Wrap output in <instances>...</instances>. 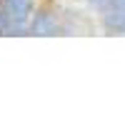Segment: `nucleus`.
<instances>
[{"instance_id":"20e7f679","label":"nucleus","mask_w":125,"mask_h":125,"mask_svg":"<svg viewBox=\"0 0 125 125\" xmlns=\"http://www.w3.org/2000/svg\"><path fill=\"white\" fill-rule=\"evenodd\" d=\"M88 3H90V8H93V10H100L103 5L108 3V0H88Z\"/></svg>"},{"instance_id":"f03ea898","label":"nucleus","mask_w":125,"mask_h":125,"mask_svg":"<svg viewBox=\"0 0 125 125\" xmlns=\"http://www.w3.org/2000/svg\"><path fill=\"white\" fill-rule=\"evenodd\" d=\"M38 0H0V38L28 35V23Z\"/></svg>"},{"instance_id":"f257e3e1","label":"nucleus","mask_w":125,"mask_h":125,"mask_svg":"<svg viewBox=\"0 0 125 125\" xmlns=\"http://www.w3.org/2000/svg\"><path fill=\"white\" fill-rule=\"evenodd\" d=\"M70 15L62 8H58L53 0H38V8L33 18L28 23V35H43V38H53V35H70Z\"/></svg>"},{"instance_id":"7ed1b4c3","label":"nucleus","mask_w":125,"mask_h":125,"mask_svg":"<svg viewBox=\"0 0 125 125\" xmlns=\"http://www.w3.org/2000/svg\"><path fill=\"white\" fill-rule=\"evenodd\" d=\"M95 13H98L100 25L105 28L108 33L125 35V0H108Z\"/></svg>"}]
</instances>
